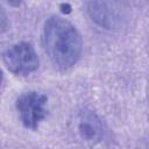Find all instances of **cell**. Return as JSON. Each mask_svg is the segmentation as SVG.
<instances>
[{"instance_id": "obj_1", "label": "cell", "mask_w": 149, "mask_h": 149, "mask_svg": "<svg viewBox=\"0 0 149 149\" xmlns=\"http://www.w3.org/2000/svg\"><path fill=\"white\" fill-rule=\"evenodd\" d=\"M43 45L52 64L61 70L73 66L83 49L81 36L76 27L61 16H51L45 21Z\"/></svg>"}, {"instance_id": "obj_2", "label": "cell", "mask_w": 149, "mask_h": 149, "mask_svg": "<svg viewBox=\"0 0 149 149\" xmlns=\"http://www.w3.org/2000/svg\"><path fill=\"white\" fill-rule=\"evenodd\" d=\"M87 13L99 27L107 30H116L127 20V0H88Z\"/></svg>"}, {"instance_id": "obj_3", "label": "cell", "mask_w": 149, "mask_h": 149, "mask_svg": "<svg viewBox=\"0 0 149 149\" xmlns=\"http://www.w3.org/2000/svg\"><path fill=\"white\" fill-rule=\"evenodd\" d=\"M47 102L48 97L36 91L22 93L16 99V111L21 122L26 128L33 130L38 128L40 123L45 119L48 114Z\"/></svg>"}, {"instance_id": "obj_4", "label": "cell", "mask_w": 149, "mask_h": 149, "mask_svg": "<svg viewBox=\"0 0 149 149\" xmlns=\"http://www.w3.org/2000/svg\"><path fill=\"white\" fill-rule=\"evenodd\" d=\"M7 69L17 76H27L38 69L40 59L34 47L28 42H20L8 48L3 55Z\"/></svg>"}, {"instance_id": "obj_5", "label": "cell", "mask_w": 149, "mask_h": 149, "mask_svg": "<svg viewBox=\"0 0 149 149\" xmlns=\"http://www.w3.org/2000/svg\"><path fill=\"white\" fill-rule=\"evenodd\" d=\"M72 129L83 142L88 144L98 143L104 136V127L100 118L88 108H83L76 113Z\"/></svg>"}, {"instance_id": "obj_6", "label": "cell", "mask_w": 149, "mask_h": 149, "mask_svg": "<svg viewBox=\"0 0 149 149\" xmlns=\"http://www.w3.org/2000/svg\"><path fill=\"white\" fill-rule=\"evenodd\" d=\"M9 28V20L8 16L5 12V9L2 8V6L0 5V34H3L8 30Z\"/></svg>"}, {"instance_id": "obj_7", "label": "cell", "mask_w": 149, "mask_h": 149, "mask_svg": "<svg viewBox=\"0 0 149 149\" xmlns=\"http://www.w3.org/2000/svg\"><path fill=\"white\" fill-rule=\"evenodd\" d=\"M5 2H7L8 5L13 6V7H19L22 3V0H3Z\"/></svg>"}, {"instance_id": "obj_8", "label": "cell", "mask_w": 149, "mask_h": 149, "mask_svg": "<svg viewBox=\"0 0 149 149\" xmlns=\"http://www.w3.org/2000/svg\"><path fill=\"white\" fill-rule=\"evenodd\" d=\"M1 84H2V71L0 69V87H1Z\"/></svg>"}]
</instances>
